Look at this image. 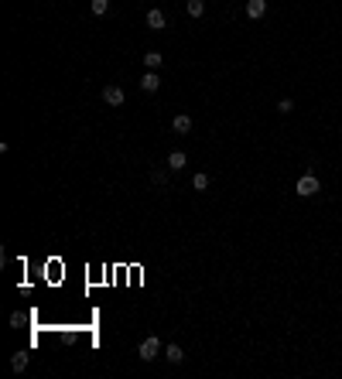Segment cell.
I'll list each match as a JSON object with an SVG mask.
<instances>
[{"label": "cell", "mask_w": 342, "mask_h": 379, "mask_svg": "<svg viewBox=\"0 0 342 379\" xmlns=\"http://www.w3.org/2000/svg\"><path fill=\"white\" fill-rule=\"evenodd\" d=\"M295 192H298L301 198H311V195H319V192H322V181L315 178V174H301V178H298V184H295Z\"/></svg>", "instance_id": "6da1fadb"}, {"label": "cell", "mask_w": 342, "mask_h": 379, "mask_svg": "<svg viewBox=\"0 0 342 379\" xmlns=\"http://www.w3.org/2000/svg\"><path fill=\"white\" fill-rule=\"evenodd\" d=\"M158 352H161V342L154 338V335H151V338H144V342H140V348H137V356L144 359V362H154V359H158Z\"/></svg>", "instance_id": "7a4b0ae2"}, {"label": "cell", "mask_w": 342, "mask_h": 379, "mask_svg": "<svg viewBox=\"0 0 342 379\" xmlns=\"http://www.w3.org/2000/svg\"><path fill=\"white\" fill-rule=\"evenodd\" d=\"M103 103L106 106H124V89H120V86H103Z\"/></svg>", "instance_id": "3957f363"}, {"label": "cell", "mask_w": 342, "mask_h": 379, "mask_svg": "<svg viewBox=\"0 0 342 379\" xmlns=\"http://www.w3.org/2000/svg\"><path fill=\"white\" fill-rule=\"evenodd\" d=\"M148 28H151V31H164V28H168V17H164V11L151 7V11H148Z\"/></svg>", "instance_id": "277c9868"}, {"label": "cell", "mask_w": 342, "mask_h": 379, "mask_svg": "<svg viewBox=\"0 0 342 379\" xmlns=\"http://www.w3.org/2000/svg\"><path fill=\"white\" fill-rule=\"evenodd\" d=\"M158 86H161L158 72H154V69H148V75L140 79V89H144V92H158Z\"/></svg>", "instance_id": "5b68a950"}, {"label": "cell", "mask_w": 342, "mask_h": 379, "mask_svg": "<svg viewBox=\"0 0 342 379\" xmlns=\"http://www.w3.org/2000/svg\"><path fill=\"white\" fill-rule=\"evenodd\" d=\"M164 359H168L171 366H182V362H185V352H182V345H168V348H164Z\"/></svg>", "instance_id": "8992f818"}, {"label": "cell", "mask_w": 342, "mask_h": 379, "mask_svg": "<svg viewBox=\"0 0 342 379\" xmlns=\"http://www.w3.org/2000/svg\"><path fill=\"white\" fill-rule=\"evenodd\" d=\"M185 164H188V157H185L182 150H171V154H168V168H171V171H182Z\"/></svg>", "instance_id": "52a82bcc"}, {"label": "cell", "mask_w": 342, "mask_h": 379, "mask_svg": "<svg viewBox=\"0 0 342 379\" xmlns=\"http://www.w3.org/2000/svg\"><path fill=\"white\" fill-rule=\"evenodd\" d=\"M247 14H250L253 21L263 17V14H267V0H250V4H247Z\"/></svg>", "instance_id": "ba28073f"}, {"label": "cell", "mask_w": 342, "mask_h": 379, "mask_svg": "<svg viewBox=\"0 0 342 379\" xmlns=\"http://www.w3.org/2000/svg\"><path fill=\"white\" fill-rule=\"evenodd\" d=\"M171 126H175V133H188V130H192V116H175V120H171Z\"/></svg>", "instance_id": "9c48e42d"}, {"label": "cell", "mask_w": 342, "mask_h": 379, "mask_svg": "<svg viewBox=\"0 0 342 379\" xmlns=\"http://www.w3.org/2000/svg\"><path fill=\"white\" fill-rule=\"evenodd\" d=\"M161 62H164V55H161V51H148V55H144V65H148V69H154V72L161 69Z\"/></svg>", "instance_id": "30bf717a"}, {"label": "cell", "mask_w": 342, "mask_h": 379, "mask_svg": "<svg viewBox=\"0 0 342 379\" xmlns=\"http://www.w3.org/2000/svg\"><path fill=\"white\" fill-rule=\"evenodd\" d=\"M11 369H14V372H24V369H28V352H17V356H11Z\"/></svg>", "instance_id": "8fae6325"}, {"label": "cell", "mask_w": 342, "mask_h": 379, "mask_svg": "<svg viewBox=\"0 0 342 379\" xmlns=\"http://www.w3.org/2000/svg\"><path fill=\"white\" fill-rule=\"evenodd\" d=\"M185 7H188V14H192V17H202V11H205V0H188Z\"/></svg>", "instance_id": "7c38bea8"}, {"label": "cell", "mask_w": 342, "mask_h": 379, "mask_svg": "<svg viewBox=\"0 0 342 379\" xmlns=\"http://www.w3.org/2000/svg\"><path fill=\"white\" fill-rule=\"evenodd\" d=\"M89 7H92V14H96V17H103V14L110 11V0H92Z\"/></svg>", "instance_id": "4fadbf2b"}, {"label": "cell", "mask_w": 342, "mask_h": 379, "mask_svg": "<svg viewBox=\"0 0 342 379\" xmlns=\"http://www.w3.org/2000/svg\"><path fill=\"white\" fill-rule=\"evenodd\" d=\"M192 188H195V192H205V188H209V174H195Z\"/></svg>", "instance_id": "5bb4252c"}, {"label": "cell", "mask_w": 342, "mask_h": 379, "mask_svg": "<svg viewBox=\"0 0 342 379\" xmlns=\"http://www.w3.org/2000/svg\"><path fill=\"white\" fill-rule=\"evenodd\" d=\"M151 181H154V184H168V171L154 168V171H151Z\"/></svg>", "instance_id": "9a60e30c"}, {"label": "cell", "mask_w": 342, "mask_h": 379, "mask_svg": "<svg viewBox=\"0 0 342 379\" xmlns=\"http://www.w3.org/2000/svg\"><path fill=\"white\" fill-rule=\"evenodd\" d=\"M291 110H295L291 99H281V103H277V113H291Z\"/></svg>", "instance_id": "2e32d148"}]
</instances>
